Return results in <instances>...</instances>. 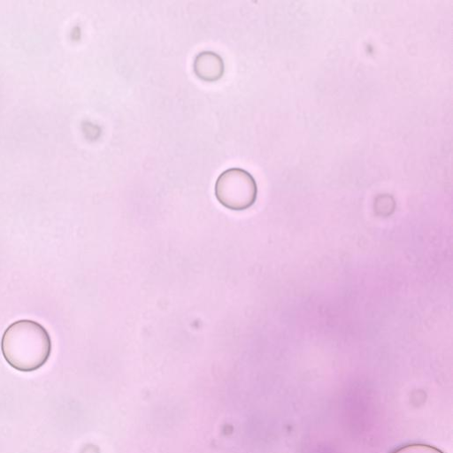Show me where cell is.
<instances>
[{"instance_id":"6da1fadb","label":"cell","mask_w":453,"mask_h":453,"mask_svg":"<svg viewBox=\"0 0 453 453\" xmlns=\"http://www.w3.org/2000/svg\"><path fill=\"white\" fill-rule=\"evenodd\" d=\"M1 350L7 364L19 372L42 368L50 359L52 342L48 330L39 322L19 319L4 332Z\"/></svg>"},{"instance_id":"3957f363","label":"cell","mask_w":453,"mask_h":453,"mask_svg":"<svg viewBox=\"0 0 453 453\" xmlns=\"http://www.w3.org/2000/svg\"><path fill=\"white\" fill-rule=\"evenodd\" d=\"M194 72L201 80L214 81L222 76L224 62L218 54L212 51H203L195 58Z\"/></svg>"},{"instance_id":"7a4b0ae2","label":"cell","mask_w":453,"mask_h":453,"mask_svg":"<svg viewBox=\"0 0 453 453\" xmlns=\"http://www.w3.org/2000/svg\"><path fill=\"white\" fill-rule=\"evenodd\" d=\"M257 196L254 177L242 168L224 171L215 183V196L224 207L232 211H243L251 207Z\"/></svg>"},{"instance_id":"277c9868","label":"cell","mask_w":453,"mask_h":453,"mask_svg":"<svg viewBox=\"0 0 453 453\" xmlns=\"http://www.w3.org/2000/svg\"><path fill=\"white\" fill-rule=\"evenodd\" d=\"M391 453H444L439 449L424 443H409L403 445Z\"/></svg>"}]
</instances>
